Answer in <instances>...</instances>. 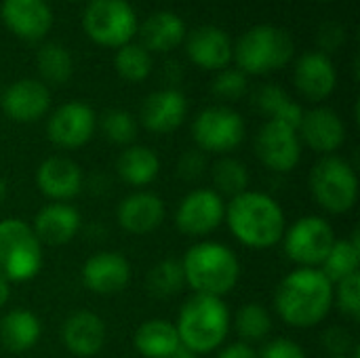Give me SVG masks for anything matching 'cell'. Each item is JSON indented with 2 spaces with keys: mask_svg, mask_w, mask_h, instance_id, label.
<instances>
[{
  "mask_svg": "<svg viewBox=\"0 0 360 358\" xmlns=\"http://www.w3.org/2000/svg\"><path fill=\"white\" fill-rule=\"evenodd\" d=\"M169 358H198V354H194V352H190L188 348H184V346H181L173 357H169Z\"/></svg>",
  "mask_w": 360,
  "mask_h": 358,
  "instance_id": "obj_45",
  "label": "cell"
},
{
  "mask_svg": "<svg viewBox=\"0 0 360 358\" xmlns=\"http://www.w3.org/2000/svg\"><path fill=\"white\" fill-rule=\"evenodd\" d=\"M82 285L95 295H116L131 281V264L118 251H99L82 266Z\"/></svg>",
  "mask_w": 360,
  "mask_h": 358,
  "instance_id": "obj_14",
  "label": "cell"
},
{
  "mask_svg": "<svg viewBox=\"0 0 360 358\" xmlns=\"http://www.w3.org/2000/svg\"><path fill=\"white\" fill-rule=\"evenodd\" d=\"M338 82L335 68L325 53H306L295 63V87L310 101L327 99Z\"/></svg>",
  "mask_w": 360,
  "mask_h": 358,
  "instance_id": "obj_22",
  "label": "cell"
},
{
  "mask_svg": "<svg viewBox=\"0 0 360 358\" xmlns=\"http://www.w3.org/2000/svg\"><path fill=\"white\" fill-rule=\"evenodd\" d=\"M0 95H2V93H0Z\"/></svg>",
  "mask_w": 360,
  "mask_h": 358,
  "instance_id": "obj_48",
  "label": "cell"
},
{
  "mask_svg": "<svg viewBox=\"0 0 360 358\" xmlns=\"http://www.w3.org/2000/svg\"><path fill=\"white\" fill-rule=\"evenodd\" d=\"M116 70L129 82H141L152 70V59L148 51L139 44H122L116 53Z\"/></svg>",
  "mask_w": 360,
  "mask_h": 358,
  "instance_id": "obj_35",
  "label": "cell"
},
{
  "mask_svg": "<svg viewBox=\"0 0 360 358\" xmlns=\"http://www.w3.org/2000/svg\"><path fill=\"white\" fill-rule=\"evenodd\" d=\"M11 300V283H6L4 279H0V308L6 306Z\"/></svg>",
  "mask_w": 360,
  "mask_h": 358,
  "instance_id": "obj_44",
  "label": "cell"
},
{
  "mask_svg": "<svg viewBox=\"0 0 360 358\" xmlns=\"http://www.w3.org/2000/svg\"><path fill=\"white\" fill-rule=\"evenodd\" d=\"M232 327V317L221 298L194 293L179 310L175 323L179 342L194 354H209L219 348Z\"/></svg>",
  "mask_w": 360,
  "mask_h": 358,
  "instance_id": "obj_4",
  "label": "cell"
},
{
  "mask_svg": "<svg viewBox=\"0 0 360 358\" xmlns=\"http://www.w3.org/2000/svg\"><path fill=\"white\" fill-rule=\"evenodd\" d=\"M99 124H101L103 135L112 143H118V146H131L137 137V131H139L133 114H129L124 110H108L101 116Z\"/></svg>",
  "mask_w": 360,
  "mask_h": 358,
  "instance_id": "obj_36",
  "label": "cell"
},
{
  "mask_svg": "<svg viewBox=\"0 0 360 358\" xmlns=\"http://www.w3.org/2000/svg\"><path fill=\"white\" fill-rule=\"evenodd\" d=\"M105 323L89 310L74 312L61 327V340L68 352L78 358H91L101 352L105 344Z\"/></svg>",
  "mask_w": 360,
  "mask_h": 358,
  "instance_id": "obj_21",
  "label": "cell"
},
{
  "mask_svg": "<svg viewBox=\"0 0 360 358\" xmlns=\"http://www.w3.org/2000/svg\"><path fill=\"white\" fill-rule=\"evenodd\" d=\"M116 171L124 184L133 188H143L158 177L160 160L158 154L148 146H129L118 156Z\"/></svg>",
  "mask_w": 360,
  "mask_h": 358,
  "instance_id": "obj_27",
  "label": "cell"
},
{
  "mask_svg": "<svg viewBox=\"0 0 360 358\" xmlns=\"http://www.w3.org/2000/svg\"><path fill=\"white\" fill-rule=\"evenodd\" d=\"M257 358H308L304 348L289 338H276L264 346Z\"/></svg>",
  "mask_w": 360,
  "mask_h": 358,
  "instance_id": "obj_40",
  "label": "cell"
},
{
  "mask_svg": "<svg viewBox=\"0 0 360 358\" xmlns=\"http://www.w3.org/2000/svg\"><path fill=\"white\" fill-rule=\"evenodd\" d=\"M234 331L240 338L243 344H259L266 342L272 333V314L268 312L266 306L262 304H245L236 314H234Z\"/></svg>",
  "mask_w": 360,
  "mask_h": 358,
  "instance_id": "obj_31",
  "label": "cell"
},
{
  "mask_svg": "<svg viewBox=\"0 0 360 358\" xmlns=\"http://www.w3.org/2000/svg\"><path fill=\"white\" fill-rule=\"evenodd\" d=\"M274 308L278 319L293 329L316 327L333 308V283L321 268H297L278 283Z\"/></svg>",
  "mask_w": 360,
  "mask_h": 358,
  "instance_id": "obj_1",
  "label": "cell"
},
{
  "mask_svg": "<svg viewBox=\"0 0 360 358\" xmlns=\"http://www.w3.org/2000/svg\"><path fill=\"white\" fill-rule=\"evenodd\" d=\"M213 186L215 192L224 198V196H238L243 192L249 190V169L245 162H240L238 158L232 156H221L215 165H213Z\"/></svg>",
  "mask_w": 360,
  "mask_h": 358,
  "instance_id": "obj_32",
  "label": "cell"
},
{
  "mask_svg": "<svg viewBox=\"0 0 360 358\" xmlns=\"http://www.w3.org/2000/svg\"><path fill=\"white\" fill-rule=\"evenodd\" d=\"M167 215L165 200L154 192H133L124 196L116 209V219L120 228L129 234H150L162 226Z\"/></svg>",
  "mask_w": 360,
  "mask_h": 358,
  "instance_id": "obj_17",
  "label": "cell"
},
{
  "mask_svg": "<svg viewBox=\"0 0 360 358\" xmlns=\"http://www.w3.org/2000/svg\"><path fill=\"white\" fill-rule=\"evenodd\" d=\"M333 304L346 317H360V274H350L333 285Z\"/></svg>",
  "mask_w": 360,
  "mask_h": 358,
  "instance_id": "obj_37",
  "label": "cell"
},
{
  "mask_svg": "<svg viewBox=\"0 0 360 358\" xmlns=\"http://www.w3.org/2000/svg\"><path fill=\"white\" fill-rule=\"evenodd\" d=\"M255 154L266 169L289 173L302 160V139L293 127L268 120L255 137Z\"/></svg>",
  "mask_w": 360,
  "mask_h": 358,
  "instance_id": "obj_12",
  "label": "cell"
},
{
  "mask_svg": "<svg viewBox=\"0 0 360 358\" xmlns=\"http://www.w3.org/2000/svg\"><path fill=\"white\" fill-rule=\"evenodd\" d=\"M224 217V198L211 188H196L179 200L175 211V226L186 236H207L221 226Z\"/></svg>",
  "mask_w": 360,
  "mask_h": 358,
  "instance_id": "obj_11",
  "label": "cell"
},
{
  "mask_svg": "<svg viewBox=\"0 0 360 358\" xmlns=\"http://www.w3.org/2000/svg\"><path fill=\"white\" fill-rule=\"evenodd\" d=\"M297 135L302 143H306L310 150L329 156L344 146L346 124L331 108H314L310 112H304Z\"/></svg>",
  "mask_w": 360,
  "mask_h": 358,
  "instance_id": "obj_15",
  "label": "cell"
},
{
  "mask_svg": "<svg viewBox=\"0 0 360 358\" xmlns=\"http://www.w3.org/2000/svg\"><path fill=\"white\" fill-rule=\"evenodd\" d=\"M333 243L335 232L321 215L300 217L293 226L285 228L283 234L285 253L300 268H321Z\"/></svg>",
  "mask_w": 360,
  "mask_h": 358,
  "instance_id": "obj_8",
  "label": "cell"
},
{
  "mask_svg": "<svg viewBox=\"0 0 360 358\" xmlns=\"http://www.w3.org/2000/svg\"><path fill=\"white\" fill-rule=\"evenodd\" d=\"M82 184L84 175L80 165L68 156H51L36 169V186L53 203H68L78 196Z\"/></svg>",
  "mask_w": 360,
  "mask_h": 358,
  "instance_id": "obj_16",
  "label": "cell"
},
{
  "mask_svg": "<svg viewBox=\"0 0 360 358\" xmlns=\"http://www.w3.org/2000/svg\"><path fill=\"white\" fill-rule=\"evenodd\" d=\"M42 268V245L30 224L19 217L0 222V279L25 283Z\"/></svg>",
  "mask_w": 360,
  "mask_h": 358,
  "instance_id": "obj_5",
  "label": "cell"
},
{
  "mask_svg": "<svg viewBox=\"0 0 360 358\" xmlns=\"http://www.w3.org/2000/svg\"><path fill=\"white\" fill-rule=\"evenodd\" d=\"M247 91V76L240 70H224L213 80V93L221 99H238Z\"/></svg>",
  "mask_w": 360,
  "mask_h": 358,
  "instance_id": "obj_38",
  "label": "cell"
},
{
  "mask_svg": "<svg viewBox=\"0 0 360 358\" xmlns=\"http://www.w3.org/2000/svg\"><path fill=\"white\" fill-rule=\"evenodd\" d=\"M329 358H350V357H329Z\"/></svg>",
  "mask_w": 360,
  "mask_h": 358,
  "instance_id": "obj_47",
  "label": "cell"
},
{
  "mask_svg": "<svg viewBox=\"0 0 360 358\" xmlns=\"http://www.w3.org/2000/svg\"><path fill=\"white\" fill-rule=\"evenodd\" d=\"M232 236L249 249H270L283 241L287 219L283 207L268 194L247 190L226 205Z\"/></svg>",
  "mask_w": 360,
  "mask_h": 358,
  "instance_id": "obj_2",
  "label": "cell"
},
{
  "mask_svg": "<svg viewBox=\"0 0 360 358\" xmlns=\"http://www.w3.org/2000/svg\"><path fill=\"white\" fill-rule=\"evenodd\" d=\"M360 266V245L359 232H354L352 238H335L333 247L329 249L325 262L321 264L323 274L335 285L342 279L356 274Z\"/></svg>",
  "mask_w": 360,
  "mask_h": 358,
  "instance_id": "obj_30",
  "label": "cell"
},
{
  "mask_svg": "<svg viewBox=\"0 0 360 358\" xmlns=\"http://www.w3.org/2000/svg\"><path fill=\"white\" fill-rule=\"evenodd\" d=\"M293 40L287 32L274 25L251 27L236 42L234 57L243 72L266 74L276 68L287 65L293 55Z\"/></svg>",
  "mask_w": 360,
  "mask_h": 358,
  "instance_id": "obj_7",
  "label": "cell"
},
{
  "mask_svg": "<svg viewBox=\"0 0 360 358\" xmlns=\"http://www.w3.org/2000/svg\"><path fill=\"white\" fill-rule=\"evenodd\" d=\"M8 196V186L4 179H0V203H4V198Z\"/></svg>",
  "mask_w": 360,
  "mask_h": 358,
  "instance_id": "obj_46",
  "label": "cell"
},
{
  "mask_svg": "<svg viewBox=\"0 0 360 358\" xmlns=\"http://www.w3.org/2000/svg\"><path fill=\"white\" fill-rule=\"evenodd\" d=\"M40 319L23 308L11 310L0 319V344L8 352H25L40 340Z\"/></svg>",
  "mask_w": 360,
  "mask_h": 358,
  "instance_id": "obj_26",
  "label": "cell"
},
{
  "mask_svg": "<svg viewBox=\"0 0 360 358\" xmlns=\"http://www.w3.org/2000/svg\"><path fill=\"white\" fill-rule=\"evenodd\" d=\"M192 137L200 152L228 154L236 150L245 139L243 116L232 108L211 106L194 118Z\"/></svg>",
  "mask_w": 360,
  "mask_h": 358,
  "instance_id": "obj_10",
  "label": "cell"
},
{
  "mask_svg": "<svg viewBox=\"0 0 360 358\" xmlns=\"http://www.w3.org/2000/svg\"><path fill=\"white\" fill-rule=\"evenodd\" d=\"M0 103L4 114L15 122H34L46 114L51 106V93L40 80L23 78L13 82L2 95Z\"/></svg>",
  "mask_w": 360,
  "mask_h": 358,
  "instance_id": "obj_18",
  "label": "cell"
},
{
  "mask_svg": "<svg viewBox=\"0 0 360 358\" xmlns=\"http://www.w3.org/2000/svg\"><path fill=\"white\" fill-rule=\"evenodd\" d=\"M310 192L321 209L333 215L348 213L359 200V177L342 156H323L310 171Z\"/></svg>",
  "mask_w": 360,
  "mask_h": 358,
  "instance_id": "obj_6",
  "label": "cell"
},
{
  "mask_svg": "<svg viewBox=\"0 0 360 358\" xmlns=\"http://www.w3.org/2000/svg\"><path fill=\"white\" fill-rule=\"evenodd\" d=\"M133 346L143 358H169L181 348V342L171 321L150 319L137 327Z\"/></svg>",
  "mask_w": 360,
  "mask_h": 358,
  "instance_id": "obj_25",
  "label": "cell"
},
{
  "mask_svg": "<svg viewBox=\"0 0 360 358\" xmlns=\"http://www.w3.org/2000/svg\"><path fill=\"white\" fill-rule=\"evenodd\" d=\"M344 38H346V34H344L342 25H338V23H325L319 32V42L325 49H338Z\"/></svg>",
  "mask_w": 360,
  "mask_h": 358,
  "instance_id": "obj_42",
  "label": "cell"
},
{
  "mask_svg": "<svg viewBox=\"0 0 360 358\" xmlns=\"http://www.w3.org/2000/svg\"><path fill=\"white\" fill-rule=\"evenodd\" d=\"M177 173L181 179L186 181H196L205 175L207 171V158H205V152L200 150H192V152H186L181 158H179V165H177Z\"/></svg>",
  "mask_w": 360,
  "mask_h": 358,
  "instance_id": "obj_39",
  "label": "cell"
},
{
  "mask_svg": "<svg viewBox=\"0 0 360 358\" xmlns=\"http://www.w3.org/2000/svg\"><path fill=\"white\" fill-rule=\"evenodd\" d=\"M188 55L205 70H221L232 57V44L224 30L215 25H200L188 38Z\"/></svg>",
  "mask_w": 360,
  "mask_h": 358,
  "instance_id": "obj_24",
  "label": "cell"
},
{
  "mask_svg": "<svg viewBox=\"0 0 360 358\" xmlns=\"http://www.w3.org/2000/svg\"><path fill=\"white\" fill-rule=\"evenodd\" d=\"M186 285L194 293L224 298L240 279V262L236 253L215 241H202L192 245L181 260Z\"/></svg>",
  "mask_w": 360,
  "mask_h": 358,
  "instance_id": "obj_3",
  "label": "cell"
},
{
  "mask_svg": "<svg viewBox=\"0 0 360 358\" xmlns=\"http://www.w3.org/2000/svg\"><path fill=\"white\" fill-rule=\"evenodd\" d=\"M0 13L4 23L27 40L42 38L53 23L51 8L44 0H4Z\"/></svg>",
  "mask_w": 360,
  "mask_h": 358,
  "instance_id": "obj_23",
  "label": "cell"
},
{
  "mask_svg": "<svg viewBox=\"0 0 360 358\" xmlns=\"http://www.w3.org/2000/svg\"><path fill=\"white\" fill-rule=\"evenodd\" d=\"M325 348L331 352V357H348L352 348V335L346 329L333 327L325 333Z\"/></svg>",
  "mask_w": 360,
  "mask_h": 358,
  "instance_id": "obj_41",
  "label": "cell"
},
{
  "mask_svg": "<svg viewBox=\"0 0 360 358\" xmlns=\"http://www.w3.org/2000/svg\"><path fill=\"white\" fill-rule=\"evenodd\" d=\"M186 36L184 21L169 11H158L150 15L141 25V40L152 51H171Z\"/></svg>",
  "mask_w": 360,
  "mask_h": 358,
  "instance_id": "obj_28",
  "label": "cell"
},
{
  "mask_svg": "<svg viewBox=\"0 0 360 358\" xmlns=\"http://www.w3.org/2000/svg\"><path fill=\"white\" fill-rule=\"evenodd\" d=\"M215 358H257V352L249 344L234 342V344H228L226 348H221Z\"/></svg>",
  "mask_w": 360,
  "mask_h": 358,
  "instance_id": "obj_43",
  "label": "cell"
},
{
  "mask_svg": "<svg viewBox=\"0 0 360 358\" xmlns=\"http://www.w3.org/2000/svg\"><path fill=\"white\" fill-rule=\"evenodd\" d=\"M188 114V101L177 89L154 91L141 103V124L152 133H171L181 127Z\"/></svg>",
  "mask_w": 360,
  "mask_h": 358,
  "instance_id": "obj_20",
  "label": "cell"
},
{
  "mask_svg": "<svg viewBox=\"0 0 360 358\" xmlns=\"http://www.w3.org/2000/svg\"><path fill=\"white\" fill-rule=\"evenodd\" d=\"M97 118L95 112L82 103V101H68L59 106L49 122H46V135L51 143H55L61 150H76L82 148L95 133Z\"/></svg>",
  "mask_w": 360,
  "mask_h": 358,
  "instance_id": "obj_13",
  "label": "cell"
},
{
  "mask_svg": "<svg viewBox=\"0 0 360 358\" xmlns=\"http://www.w3.org/2000/svg\"><path fill=\"white\" fill-rule=\"evenodd\" d=\"M255 103L268 116V120L285 122V124H289V127H293L297 131V127L302 122V116H304V110L278 84H264L255 95Z\"/></svg>",
  "mask_w": 360,
  "mask_h": 358,
  "instance_id": "obj_29",
  "label": "cell"
},
{
  "mask_svg": "<svg viewBox=\"0 0 360 358\" xmlns=\"http://www.w3.org/2000/svg\"><path fill=\"white\" fill-rule=\"evenodd\" d=\"M146 287H148V293L158 298V300H167V298L177 295L186 287V276H184L181 262H177V260L158 262L148 272Z\"/></svg>",
  "mask_w": 360,
  "mask_h": 358,
  "instance_id": "obj_33",
  "label": "cell"
},
{
  "mask_svg": "<svg viewBox=\"0 0 360 358\" xmlns=\"http://www.w3.org/2000/svg\"><path fill=\"white\" fill-rule=\"evenodd\" d=\"M80 226L82 217L78 209L68 203H49L34 215L32 230L40 245L61 247L78 234Z\"/></svg>",
  "mask_w": 360,
  "mask_h": 358,
  "instance_id": "obj_19",
  "label": "cell"
},
{
  "mask_svg": "<svg viewBox=\"0 0 360 358\" xmlns=\"http://www.w3.org/2000/svg\"><path fill=\"white\" fill-rule=\"evenodd\" d=\"M86 34L108 46H122L137 30V17L127 0H91L84 11Z\"/></svg>",
  "mask_w": 360,
  "mask_h": 358,
  "instance_id": "obj_9",
  "label": "cell"
},
{
  "mask_svg": "<svg viewBox=\"0 0 360 358\" xmlns=\"http://www.w3.org/2000/svg\"><path fill=\"white\" fill-rule=\"evenodd\" d=\"M38 72L42 74L44 80L55 82V84H63L74 70V61L72 55L57 42H49L38 51Z\"/></svg>",
  "mask_w": 360,
  "mask_h": 358,
  "instance_id": "obj_34",
  "label": "cell"
}]
</instances>
